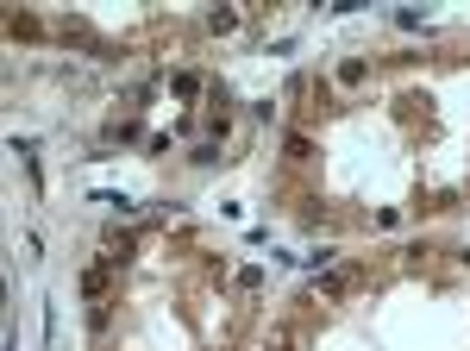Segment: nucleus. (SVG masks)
I'll return each instance as SVG.
<instances>
[]
</instances>
